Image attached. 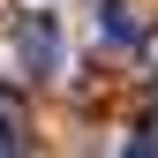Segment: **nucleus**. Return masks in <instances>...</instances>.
Here are the masks:
<instances>
[{
  "label": "nucleus",
  "instance_id": "1",
  "mask_svg": "<svg viewBox=\"0 0 158 158\" xmlns=\"http://www.w3.org/2000/svg\"><path fill=\"white\" fill-rule=\"evenodd\" d=\"M15 45H23V68H30V75H60V23H53L45 8H30V15H23Z\"/></svg>",
  "mask_w": 158,
  "mask_h": 158
},
{
  "label": "nucleus",
  "instance_id": "2",
  "mask_svg": "<svg viewBox=\"0 0 158 158\" xmlns=\"http://www.w3.org/2000/svg\"><path fill=\"white\" fill-rule=\"evenodd\" d=\"M98 30H106V45H143V15L128 8V0H106V8H98Z\"/></svg>",
  "mask_w": 158,
  "mask_h": 158
},
{
  "label": "nucleus",
  "instance_id": "3",
  "mask_svg": "<svg viewBox=\"0 0 158 158\" xmlns=\"http://www.w3.org/2000/svg\"><path fill=\"white\" fill-rule=\"evenodd\" d=\"M15 128H23V98L0 90V143H15Z\"/></svg>",
  "mask_w": 158,
  "mask_h": 158
}]
</instances>
